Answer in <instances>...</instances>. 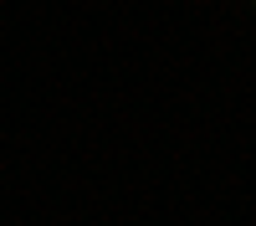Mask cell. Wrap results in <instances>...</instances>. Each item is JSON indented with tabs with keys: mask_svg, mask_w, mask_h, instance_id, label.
<instances>
[{
	"mask_svg": "<svg viewBox=\"0 0 256 226\" xmlns=\"http://www.w3.org/2000/svg\"><path fill=\"white\" fill-rule=\"evenodd\" d=\"M246 6H251V16H256V0H246Z\"/></svg>",
	"mask_w": 256,
	"mask_h": 226,
	"instance_id": "obj_1",
	"label": "cell"
},
{
	"mask_svg": "<svg viewBox=\"0 0 256 226\" xmlns=\"http://www.w3.org/2000/svg\"><path fill=\"white\" fill-rule=\"evenodd\" d=\"M236 6H246V0H236Z\"/></svg>",
	"mask_w": 256,
	"mask_h": 226,
	"instance_id": "obj_2",
	"label": "cell"
}]
</instances>
